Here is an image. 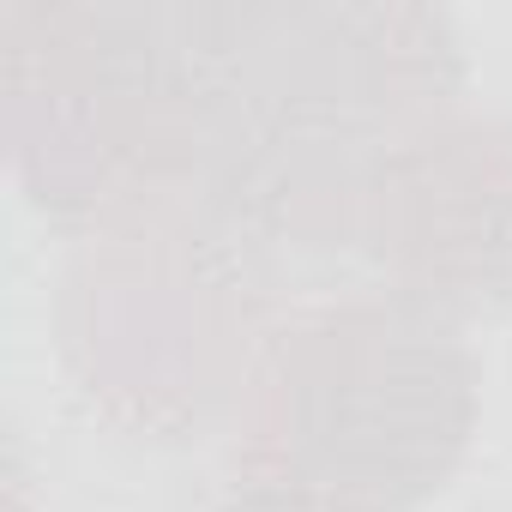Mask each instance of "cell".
Instances as JSON below:
<instances>
[{
  "label": "cell",
  "instance_id": "obj_6",
  "mask_svg": "<svg viewBox=\"0 0 512 512\" xmlns=\"http://www.w3.org/2000/svg\"><path fill=\"white\" fill-rule=\"evenodd\" d=\"M211 512H344V506H326V500H308L290 488H266V482H235V494L217 500Z\"/></svg>",
  "mask_w": 512,
  "mask_h": 512
},
{
  "label": "cell",
  "instance_id": "obj_3",
  "mask_svg": "<svg viewBox=\"0 0 512 512\" xmlns=\"http://www.w3.org/2000/svg\"><path fill=\"white\" fill-rule=\"evenodd\" d=\"M0 121L25 205L61 241L199 205L211 103L187 0H7Z\"/></svg>",
  "mask_w": 512,
  "mask_h": 512
},
{
  "label": "cell",
  "instance_id": "obj_2",
  "mask_svg": "<svg viewBox=\"0 0 512 512\" xmlns=\"http://www.w3.org/2000/svg\"><path fill=\"white\" fill-rule=\"evenodd\" d=\"M476 416L470 332L362 284L272 326L229 416V452L241 482L344 512H416L458 476Z\"/></svg>",
  "mask_w": 512,
  "mask_h": 512
},
{
  "label": "cell",
  "instance_id": "obj_1",
  "mask_svg": "<svg viewBox=\"0 0 512 512\" xmlns=\"http://www.w3.org/2000/svg\"><path fill=\"white\" fill-rule=\"evenodd\" d=\"M187 13L211 103V217L290 308L362 278L386 163L464 109L458 25L404 0H187Z\"/></svg>",
  "mask_w": 512,
  "mask_h": 512
},
{
  "label": "cell",
  "instance_id": "obj_5",
  "mask_svg": "<svg viewBox=\"0 0 512 512\" xmlns=\"http://www.w3.org/2000/svg\"><path fill=\"white\" fill-rule=\"evenodd\" d=\"M362 278L464 332L512 314V115L464 103L386 163Z\"/></svg>",
  "mask_w": 512,
  "mask_h": 512
},
{
  "label": "cell",
  "instance_id": "obj_7",
  "mask_svg": "<svg viewBox=\"0 0 512 512\" xmlns=\"http://www.w3.org/2000/svg\"><path fill=\"white\" fill-rule=\"evenodd\" d=\"M7 512H31V500H25V476H13V494H7Z\"/></svg>",
  "mask_w": 512,
  "mask_h": 512
},
{
  "label": "cell",
  "instance_id": "obj_4",
  "mask_svg": "<svg viewBox=\"0 0 512 512\" xmlns=\"http://www.w3.org/2000/svg\"><path fill=\"white\" fill-rule=\"evenodd\" d=\"M284 314L278 284L205 199L67 241L49 302L55 350L85 410L163 446L229 434Z\"/></svg>",
  "mask_w": 512,
  "mask_h": 512
}]
</instances>
